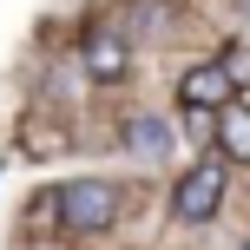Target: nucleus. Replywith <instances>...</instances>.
Returning <instances> with one entry per match:
<instances>
[{
    "instance_id": "nucleus-1",
    "label": "nucleus",
    "mask_w": 250,
    "mask_h": 250,
    "mask_svg": "<svg viewBox=\"0 0 250 250\" xmlns=\"http://www.w3.org/2000/svg\"><path fill=\"white\" fill-rule=\"evenodd\" d=\"M119 185L112 178H66L60 185V230L73 237H99V230L119 224Z\"/></svg>"
},
{
    "instance_id": "nucleus-2",
    "label": "nucleus",
    "mask_w": 250,
    "mask_h": 250,
    "mask_svg": "<svg viewBox=\"0 0 250 250\" xmlns=\"http://www.w3.org/2000/svg\"><path fill=\"white\" fill-rule=\"evenodd\" d=\"M79 66H86V79H99V86H119L125 73H132V33L112 20H92L86 33H79Z\"/></svg>"
},
{
    "instance_id": "nucleus-3",
    "label": "nucleus",
    "mask_w": 250,
    "mask_h": 250,
    "mask_svg": "<svg viewBox=\"0 0 250 250\" xmlns=\"http://www.w3.org/2000/svg\"><path fill=\"white\" fill-rule=\"evenodd\" d=\"M217 204H224V165H217V158L191 165V171L171 185V217H178V224H211Z\"/></svg>"
},
{
    "instance_id": "nucleus-4",
    "label": "nucleus",
    "mask_w": 250,
    "mask_h": 250,
    "mask_svg": "<svg viewBox=\"0 0 250 250\" xmlns=\"http://www.w3.org/2000/svg\"><path fill=\"white\" fill-rule=\"evenodd\" d=\"M230 92H237V79H230V66H224V60L191 66V73L178 79V105H185V112H224Z\"/></svg>"
},
{
    "instance_id": "nucleus-5",
    "label": "nucleus",
    "mask_w": 250,
    "mask_h": 250,
    "mask_svg": "<svg viewBox=\"0 0 250 250\" xmlns=\"http://www.w3.org/2000/svg\"><path fill=\"white\" fill-rule=\"evenodd\" d=\"M171 0H125V33L132 40H158V33H171Z\"/></svg>"
},
{
    "instance_id": "nucleus-6",
    "label": "nucleus",
    "mask_w": 250,
    "mask_h": 250,
    "mask_svg": "<svg viewBox=\"0 0 250 250\" xmlns=\"http://www.w3.org/2000/svg\"><path fill=\"white\" fill-rule=\"evenodd\" d=\"M217 145H224L230 165H250V105H237V99L224 105V119H217Z\"/></svg>"
},
{
    "instance_id": "nucleus-7",
    "label": "nucleus",
    "mask_w": 250,
    "mask_h": 250,
    "mask_svg": "<svg viewBox=\"0 0 250 250\" xmlns=\"http://www.w3.org/2000/svg\"><path fill=\"white\" fill-rule=\"evenodd\" d=\"M125 145L151 158V151H165V145H171V132H165L158 119H132V125H125Z\"/></svg>"
},
{
    "instance_id": "nucleus-8",
    "label": "nucleus",
    "mask_w": 250,
    "mask_h": 250,
    "mask_svg": "<svg viewBox=\"0 0 250 250\" xmlns=\"http://www.w3.org/2000/svg\"><path fill=\"white\" fill-rule=\"evenodd\" d=\"M224 66H230V79H250V53H244V46H237V53H230V60H224Z\"/></svg>"
}]
</instances>
